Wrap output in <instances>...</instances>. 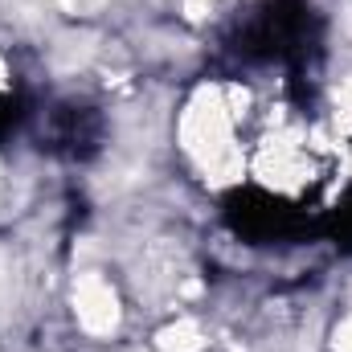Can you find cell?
<instances>
[{"label": "cell", "instance_id": "1", "mask_svg": "<svg viewBox=\"0 0 352 352\" xmlns=\"http://www.w3.org/2000/svg\"><path fill=\"white\" fill-rule=\"evenodd\" d=\"M234 54L242 62H278L303 87L324 54V16L311 0H263L238 29Z\"/></svg>", "mask_w": 352, "mask_h": 352}, {"label": "cell", "instance_id": "2", "mask_svg": "<svg viewBox=\"0 0 352 352\" xmlns=\"http://www.w3.org/2000/svg\"><path fill=\"white\" fill-rule=\"evenodd\" d=\"M226 226L250 242V246H270V242H303L311 234H324V213L311 217L307 209L266 192V188H234L221 201Z\"/></svg>", "mask_w": 352, "mask_h": 352}, {"label": "cell", "instance_id": "3", "mask_svg": "<svg viewBox=\"0 0 352 352\" xmlns=\"http://www.w3.org/2000/svg\"><path fill=\"white\" fill-rule=\"evenodd\" d=\"M102 144V115L87 102H62L50 111V127H45V144L54 156L66 160H90Z\"/></svg>", "mask_w": 352, "mask_h": 352}, {"label": "cell", "instance_id": "4", "mask_svg": "<svg viewBox=\"0 0 352 352\" xmlns=\"http://www.w3.org/2000/svg\"><path fill=\"white\" fill-rule=\"evenodd\" d=\"M324 238H328L340 254H352V188L324 213Z\"/></svg>", "mask_w": 352, "mask_h": 352}, {"label": "cell", "instance_id": "5", "mask_svg": "<svg viewBox=\"0 0 352 352\" xmlns=\"http://www.w3.org/2000/svg\"><path fill=\"white\" fill-rule=\"evenodd\" d=\"M16 119H21V111H16V102L8 98V94H0V140L16 127Z\"/></svg>", "mask_w": 352, "mask_h": 352}]
</instances>
